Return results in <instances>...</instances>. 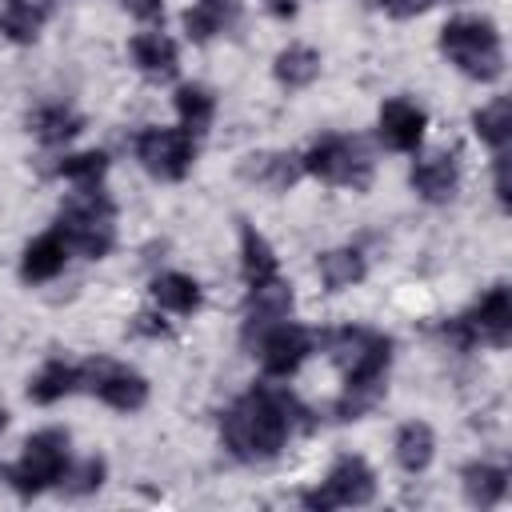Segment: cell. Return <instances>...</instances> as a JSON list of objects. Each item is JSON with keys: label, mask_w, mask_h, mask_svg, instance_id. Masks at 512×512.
I'll list each match as a JSON object with an SVG mask.
<instances>
[{"label": "cell", "mask_w": 512, "mask_h": 512, "mask_svg": "<svg viewBox=\"0 0 512 512\" xmlns=\"http://www.w3.org/2000/svg\"><path fill=\"white\" fill-rule=\"evenodd\" d=\"M128 52H132V64L148 76H168L176 68V40L164 32H136Z\"/></svg>", "instance_id": "obj_16"}, {"label": "cell", "mask_w": 512, "mask_h": 512, "mask_svg": "<svg viewBox=\"0 0 512 512\" xmlns=\"http://www.w3.org/2000/svg\"><path fill=\"white\" fill-rule=\"evenodd\" d=\"M80 384L96 400H104L108 408H116V412H136L148 400V380L140 372L116 364V360H96V364L80 368Z\"/></svg>", "instance_id": "obj_11"}, {"label": "cell", "mask_w": 512, "mask_h": 512, "mask_svg": "<svg viewBox=\"0 0 512 512\" xmlns=\"http://www.w3.org/2000/svg\"><path fill=\"white\" fill-rule=\"evenodd\" d=\"M472 124H476V136H480L484 144L504 148L508 136H512V108H508V96H492V100L472 116Z\"/></svg>", "instance_id": "obj_28"}, {"label": "cell", "mask_w": 512, "mask_h": 512, "mask_svg": "<svg viewBox=\"0 0 512 512\" xmlns=\"http://www.w3.org/2000/svg\"><path fill=\"white\" fill-rule=\"evenodd\" d=\"M304 172L328 180V184H344V188H364L372 176V160L364 152L360 140L348 136H324L308 148V156L300 160Z\"/></svg>", "instance_id": "obj_7"}, {"label": "cell", "mask_w": 512, "mask_h": 512, "mask_svg": "<svg viewBox=\"0 0 512 512\" xmlns=\"http://www.w3.org/2000/svg\"><path fill=\"white\" fill-rule=\"evenodd\" d=\"M456 184H460V164H456V156H448V152H436V156H428V160H416V168H412V188H416L424 200H432V204L452 200Z\"/></svg>", "instance_id": "obj_15"}, {"label": "cell", "mask_w": 512, "mask_h": 512, "mask_svg": "<svg viewBox=\"0 0 512 512\" xmlns=\"http://www.w3.org/2000/svg\"><path fill=\"white\" fill-rule=\"evenodd\" d=\"M444 336H448L452 344H460V348H468V344H476V340H484V344H492V348H504L508 336H512V296H508V288H504V284L488 288V292L480 296V304H476L468 316L448 320Z\"/></svg>", "instance_id": "obj_6"}, {"label": "cell", "mask_w": 512, "mask_h": 512, "mask_svg": "<svg viewBox=\"0 0 512 512\" xmlns=\"http://www.w3.org/2000/svg\"><path fill=\"white\" fill-rule=\"evenodd\" d=\"M424 124H428V116L412 100H400L396 96V100H388L380 108V140L392 152H416L420 140H424Z\"/></svg>", "instance_id": "obj_12"}, {"label": "cell", "mask_w": 512, "mask_h": 512, "mask_svg": "<svg viewBox=\"0 0 512 512\" xmlns=\"http://www.w3.org/2000/svg\"><path fill=\"white\" fill-rule=\"evenodd\" d=\"M40 20H44V12L36 0H0V32L8 40H20V44L36 40Z\"/></svg>", "instance_id": "obj_27"}, {"label": "cell", "mask_w": 512, "mask_h": 512, "mask_svg": "<svg viewBox=\"0 0 512 512\" xmlns=\"http://www.w3.org/2000/svg\"><path fill=\"white\" fill-rule=\"evenodd\" d=\"M28 124H32V136H36L40 144H64V140H72V136L80 132V116H76L72 108H64V104H44V108H36Z\"/></svg>", "instance_id": "obj_24"}, {"label": "cell", "mask_w": 512, "mask_h": 512, "mask_svg": "<svg viewBox=\"0 0 512 512\" xmlns=\"http://www.w3.org/2000/svg\"><path fill=\"white\" fill-rule=\"evenodd\" d=\"M228 12H232L228 0H196V4L184 12V32H188L192 40H208V36H216V32L228 24Z\"/></svg>", "instance_id": "obj_29"}, {"label": "cell", "mask_w": 512, "mask_h": 512, "mask_svg": "<svg viewBox=\"0 0 512 512\" xmlns=\"http://www.w3.org/2000/svg\"><path fill=\"white\" fill-rule=\"evenodd\" d=\"M464 492H468L472 504L488 508V504H496L508 492V472L500 464H484V460L480 464H468L464 468Z\"/></svg>", "instance_id": "obj_26"}, {"label": "cell", "mask_w": 512, "mask_h": 512, "mask_svg": "<svg viewBox=\"0 0 512 512\" xmlns=\"http://www.w3.org/2000/svg\"><path fill=\"white\" fill-rule=\"evenodd\" d=\"M60 236L68 240L72 252L100 260V256L112 248V240H116L108 196H104L100 188H80V192L64 204V212H60Z\"/></svg>", "instance_id": "obj_4"}, {"label": "cell", "mask_w": 512, "mask_h": 512, "mask_svg": "<svg viewBox=\"0 0 512 512\" xmlns=\"http://www.w3.org/2000/svg\"><path fill=\"white\" fill-rule=\"evenodd\" d=\"M432 452H436V436L428 424L420 420H408L400 432H396V464L404 472H424L432 464Z\"/></svg>", "instance_id": "obj_20"}, {"label": "cell", "mask_w": 512, "mask_h": 512, "mask_svg": "<svg viewBox=\"0 0 512 512\" xmlns=\"http://www.w3.org/2000/svg\"><path fill=\"white\" fill-rule=\"evenodd\" d=\"M292 312V284H284L280 276L272 280H260L252 284V296H248V324H244V336L252 340L256 332H264L268 324L276 320H288Z\"/></svg>", "instance_id": "obj_13"}, {"label": "cell", "mask_w": 512, "mask_h": 512, "mask_svg": "<svg viewBox=\"0 0 512 512\" xmlns=\"http://www.w3.org/2000/svg\"><path fill=\"white\" fill-rule=\"evenodd\" d=\"M152 300L164 308V312H176V316H188L200 308V284L188 276V272H160L152 280Z\"/></svg>", "instance_id": "obj_17"}, {"label": "cell", "mask_w": 512, "mask_h": 512, "mask_svg": "<svg viewBox=\"0 0 512 512\" xmlns=\"http://www.w3.org/2000/svg\"><path fill=\"white\" fill-rule=\"evenodd\" d=\"M128 4H132V12H136V16H148V20H156V16L164 12V4H160V0H128Z\"/></svg>", "instance_id": "obj_33"}, {"label": "cell", "mask_w": 512, "mask_h": 512, "mask_svg": "<svg viewBox=\"0 0 512 512\" xmlns=\"http://www.w3.org/2000/svg\"><path fill=\"white\" fill-rule=\"evenodd\" d=\"M328 352L344 372V396L336 400V412L360 416L368 412L384 392V372L392 360V340L372 328H340L328 336Z\"/></svg>", "instance_id": "obj_2"}, {"label": "cell", "mask_w": 512, "mask_h": 512, "mask_svg": "<svg viewBox=\"0 0 512 512\" xmlns=\"http://www.w3.org/2000/svg\"><path fill=\"white\" fill-rule=\"evenodd\" d=\"M136 160L160 180H180L196 160V136L184 128H144L136 136Z\"/></svg>", "instance_id": "obj_8"}, {"label": "cell", "mask_w": 512, "mask_h": 512, "mask_svg": "<svg viewBox=\"0 0 512 512\" xmlns=\"http://www.w3.org/2000/svg\"><path fill=\"white\" fill-rule=\"evenodd\" d=\"M108 168V156L104 152H72L60 160V176L72 180L76 188H96V180L104 176Z\"/></svg>", "instance_id": "obj_30"}, {"label": "cell", "mask_w": 512, "mask_h": 512, "mask_svg": "<svg viewBox=\"0 0 512 512\" xmlns=\"http://www.w3.org/2000/svg\"><path fill=\"white\" fill-rule=\"evenodd\" d=\"M292 428H296V400L280 388H252L228 408L220 436L224 448L240 460H272L288 444Z\"/></svg>", "instance_id": "obj_1"}, {"label": "cell", "mask_w": 512, "mask_h": 512, "mask_svg": "<svg viewBox=\"0 0 512 512\" xmlns=\"http://www.w3.org/2000/svg\"><path fill=\"white\" fill-rule=\"evenodd\" d=\"M176 112H180V128L188 136H204L208 124H212V116H216V100L200 84H180L176 88Z\"/></svg>", "instance_id": "obj_22"}, {"label": "cell", "mask_w": 512, "mask_h": 512, "mask_svg": "<svg viewBox=\"0 0 512 512\" xmlns=\"http://www.w3.org/2000/svg\"><path fill=\"white\" fill-rule=\"evenodd\" d=\"M380 12H388V16H416V12H428L432 4H440V0H372Z\"/></svg>", "instance_id": "obj_32"}, {"label": "cell", "mask_w": 512, "mask_h": 512, "mask_svg": "<svg viewBox=\"0 0 512 512\" xmlns=\"http://www.w3.org/2000/svg\"><path fill=\"white\" fill-rule=\"evenodd\" d=\"M296 160L292 156H280V152H260V156H248L240 164V176L244 180H256L264 188H288L296 180Z\"/></svg>", "instance_id": "obj_25"}, {"label": "cell", "mask_w": 512, "mask_h": 512, "mask_svg": "<svg viewBox=\"0 0 512 512\" xmlns=\"http://www.w3.org/2000/svg\"><path fill=\"white\" fill-rule=\"evenodd\" d=\"M68 256H72V248H68V240L60 236V228H56V232H44V236H36V240L24 248L20 276L32 280V284H44V280H52V276L64 272Z\"/></svg>", "instance_id": "obj_14"}, {"label": "cell", "mask_w": 512, "mask_h": 512, "mask_svg": "<svg viewBox=\"0 0 512 512\" xmlns=\"http://www.w3.org/2000/svg\"><path fill=\"white\" fill-rule=\"evenodd\" d=\"M316 272H320L324 288L344 292V288H352V284H360V280H364L368 264H364V256H360L356 248H332V252H324V256H320Z\"/></svg>", "instance_id": "obj_21"}, {"label": "cell", "mask_w": 512, "mask_h": 512, "mask_svg": "<svg viewBox=\"0 0 512 512\" xmlns=\"http://www.w3.org/2000/svg\"><path fill=\"white\" fill-rule=\"evenodd\" d=\"M80 388V368H72V364H64V360H48L32 380H28V396L36 400V404H56V400H64L68 392H76Z\"/></svg>", "instance_id": "obj_19"}, {"label": "cell", "mask_w": 512, "mask_h": 512, "mask_svg": "<svg viewBox=\"0 0 512 512\" xmlns=\"http://www.w3.org/2000/svg\"><path fill=\"white\" fill-rule=\"evenodd\" d=\"M68 472V436L60 428H44L24 440V452L8 468V484L24 496H36L52 484H64Z\"/></svg>", "instance_id": "obj_5"}, {"label": "cell", "mask_w": 512, "mask_h": 512, "mask_svg": "<svg viewBox=\"0 0 512 512\" xmlns=\"http://www.w3.org/2000/svg\"><path fill=\"white\" fill-rule=\"evenodd\" d=\"M256 340V356H260V368L268 372V376H292L304 360H308V352H312V332L308 328H300V324H292V320H276V324H268L264 332H256L252 336Z\"/></svg>", "instance_id": "obj_10"}, {"label": "cell", "mask_w": 512, "mask_h": 512, "mask_svg": "<svg viewBox=\"0 0 512 512\" xmlns=\"http://www.w3.org/2000/svg\"><path fill=\"white\" fill-rule=\"evenodd\" d=\"M440 48L472 80H496L504 72L500 32L484 16H456V20H448L444 32H440Z\"/></svg>", "instance_id": "obj_3"}, {"label": "cell", "mask_w": 512, "mask_h": 512, "mask_svg": "<svg viewBox=\"0 0 512 512\" xmlns=\"http://www.w3.org/2000/svg\"><path fill=\"white\" fill-rule=\"evenodd\" d=\"M240 268H244V280H248V288L252 284H260V280H272V276H280V264H276V252H272V244L256 232V228H240Z\"/></svg>", "instance_id": "obj_18"}, {"label": "cell", "mask_w": 512, "mask_h": 512, "mask_svg": "<svg viewBox=\"0 0 512 512\" xmlns=\"http://www.w3.org/2000/svg\"><path fill=\"white\" fill-rule=\"evenodd\" d=\"M320 76V52L308 44H288L276 56V80L288 88H308Z\"/></svg>", "instance_id": "obj_23"}, {"label": "cell", "mask_w": 512, "mask_h": 512, "mask_svg": "<svg viewBox=\"0 0 512 512\" xmlns=\"http://www.w3.org/2000/svg\"><path fill=\"white\" fill-rule=\"evenodd\" d=\"M376 492V476L360 456H340L328 476L304 496L308 508H348V504H368Z\"/></svg>", "instance_id": "obj_9"}, {"label": "cell", "mask_w": 512, "mask_h": 512, "mask_svg": "<svg viewBox=\"0 0 512 512\" xmlns=\"http://www.w3.org/2000/svg\"><path fill=\"white\" fill-rule=\"evenodd\" d=\"M100 484H104V464H100V460H84V464H76V468L68 464V472H64V488L76 492V496H80V492H96Z\"/></svg>", "instance_id": "obj_31"}]
</instances>
